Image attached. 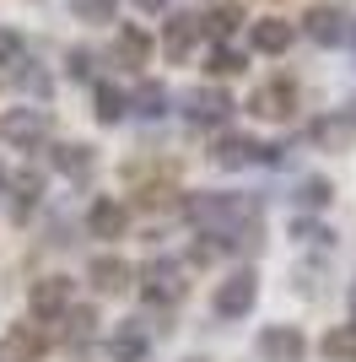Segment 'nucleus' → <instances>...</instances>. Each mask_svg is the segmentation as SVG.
Returning a JSON list of instances; mask_svg holds the SVG:
<instances>
[{
  "label": "nucleus",
  "mask_w": 356,
  "mask_h": 362,
  "mask_svg": "<svg viewBox=\"0 0 356 362\" xmlns=\"http://www.w3.org/2000/svg\"><path fill=\"white\" fill-rule=\"evenodd\" d=\"M135 11H146V16H162V11H167V0H135Z\"/></svg>",
  "instance_id": "c85d7f7f"
},
{
  "label": "nucleus",
  "mask_w": 356,
  "mask_h": 362,
  "mask_svg": "<svg viewBox=\"0 0 356 362\" xmlns=\"http://www.w3.org/2000/svg\"><path fill=\"white\" fill-rule=\"evenodd\" d=\"M11 216L16 222H28L32 211H38V200H44V173L38 168H22V173H11Z\"/></svg>",
  "instance_id": "ddd939ff"
},
{
  "label": "nucleus",
  "mask_w": 356,
  "mask_h": 362,
  "mask_svg": "<svg viewBox=\"0 0 356 362\" xmlns=\"http://www.w3.org/2000/svg\"><path fill=\"white\" fill-rule=\"evenodd\" d=\"M206 38V28H200V16H167V28H162V54L173 65H184L194 54V44Z\"/></svg>",
  "instance_id": "9b49d317"
},
{
  "label": "nucleus",
  "mask_w": 356,
  "mask_h": 362,
  "mask_svg": "<svg viewBox=\"0 0 356 362\" xmlns=\"http://www.w3.org/2000/svg\"><path fill=\"white\" fill-rule=\"evenodd\" d=\"M210 157H216L222 168H249V163L275 168V163H286L281 146H265V141H254V136H222L216 146H210Z\"/></svg>",
  "instance_id": "7ed1b4c3"
},
{
  "label": "nucleus",
  "mask_w": 356,
  "mask_h": 362,
  "mask_svg": "<svg viewBox=\"0 0 356 362\" xmlns=\"http://www.w3.org/2000/svg\"><path fill=\"white\" fill-rule=\"evenodd\" d=\"M345 44H356V22H351V33H345Z\"/></svg>",
  "instance_id": "c756f323"
},
{
  "label": "nucleus",
  "mask_w": 356,
  "mask_h": 362,
  "mask_svg": "<svg viewBox=\"0 0 356 362\" xmlns=\"http://www.w3.org/2000/svg\"><path fill=\"white\" fill-rule=\"evenodd\" d=\"M71 11L81 16V22H114L119 0H71Z\"/></svg>",
  "instance_id": "5701e85b"
},
{
  "label": "nucleus",
  "mask_w": 356,
  "mask_h": 362,
  "mask_svg": "<svg viewBox=\"0 0 356 362\" xmlns=\"http://www.w3.org/2000/svg\"><path fill=\"white\" fill-rule=\"evenodd\" d=\"M243 65H249V60H243V54H237L232 44H216V49H210V54H206V71L216 76V81H222V76H237V71H243Z\"/></svg>",
  "instance_id": "4be33fe9"
},
{
  "label": "nucleus",
  "mask_w": 356,
  "mask_h": 362,
  "mask_svg": "<svg viewBox=\"0 0 356 362\" xmlns=\"http://www.w3.org/2000/svg\"><path fill=\"white\" fill-rule=\"evenodd\" d=\"M22 49H28V44H22V33H16V28H0V65L22 60Z\"/></svg>",
  "instance_id": "a878e982"
},
{
  "label": "nucleus",
  "mask_w": 356,
  "mask_h": 362,
  "mask_svg": "<svg viewBox=\"0 0 356 362\" xmlns=\"http://www.w3.org/2000/svg\"><path fill=\"white\" fill-rule=\"evenodd\" d=\"M0 195H6V173H0Z\"/></svg>",
  "instance_id": "7c9ffc66"
},
{
  "label": "nucleus",
  "mask_w": 356,
  "mask_h": 362,
  "mask_svg": "<svg viewBox=\"0 0 356 362\" xmlns=\"http://www.w3.org/2000/svg\"><path fill=\"white\" fill-rule=\"evenodd\" d=\"M22 87H28V92H44L49 76H44V71H22Z\"/></svg>",
  "instance_id": "cd10ccee"
},
{
  "label": "nucleus",
  "mask_w": 356,
  "mask_h": 362,
  "mask_svg": "<svg viewBox=\"0 0 356 362\" xmlns=\"http://www.w3.org/2000/svg\"><path fill=\"white\" fill-rule=\"evenodd\" d=\"M184 265L178 259H151V265H141V298L157 303V308H173L178 298H184Z\"/></svg>",
  "instance_id": "f03ea898"
},
{
  "label": "nucleus",
  "mask_w": 356,
  "mask_h": 362,
  "mask_svg": "<svg viewBox=\"0 0 356 362\" xmlns=\"http://www.w3.org/2000/svg\"><path fill=\"white\" fill-rule=\"evenodd\" d=\"M108 357H114V362H146L151 357V335L141 330V319L114 325V335H108Z\"/></svg>",
  "instance_id": "f8f14e48"
},
{
  "label": "nucleus",
  "mask_w": 356,
  "mask_h": 362,
  "mask_svg": "<svg viewBox=\"0 0 356 362\" xmlns=\"http://www.w3.org/2000/svg\"><path fill=\"white\" fill-rule=\"evenodd\" d=\"M297 200H302V206H329V200H335V184H329L324 173H313V179H302Z\"/></svg>",
  "instance_id": "b1692460"
},
{
  "label": "nucleus",
  "mask_w": 356,
  "mask_h": 362,
  "mask_svg": "<svg viewBox=\"0 0 356 362\" xmlns=\"http://www.w3.org/2000/svg\"><path fill=\"white\" fill-rule=\"evenodd\" d=\"M130 276L135 271L119 255H97V259H92V287H97V292H124V287H130Z\"/></svg>",
  "instance_id": "6ab92c4d"
},
{
  "label": "nucleus",
  "mask_w": 356,
  "mask_h": 362,
  "mask_svg": "<svg viewBox=\"0 0 356 362\" xmlns=\"http://www.w3.org/2000/svg\"><path fill=\"white\" fill-rule=\"evenodd\" d=\"M28 303H32V319H38V325H44V319H59L71 308V281H65V276H38Z\"/></svg>",
  "instance_id": "9d476101"
},
{
  "label": "nucleus",
  "mask_w": 356,
  "mask_h": 362,
  "mask_svg": "<svg viewBox=\"0 0 356 362\" xmlns=\"http://www.w3.org/2000/svg\"><path fill=\"white\" fill-rule=\"evenodd\" d=\"M44 351H49V330L38 325V319L11 325V330H6V341H0V362H38Z\"/></svg>",
  "instance_id": "0eeeda50"
},
{
  "label": "nucleus",
  "mask_w": 356,
  "mask_h": 362,
  "mask_svg": "<svg viewBox=\"0 0 356 362\" xmlns=\"http://www.w3.org/2000/svg\"><path fill=\"white\" fill-rule=\"evenodd\" d=\"M232 92L227 87H189L184 92V103H178V114L189 124H200V130H216V124H227L232 119Z\"/></svg>",
  "instance_id": "f257e3e1"
},
{
  "label": "nucleus",
  "mask_w": 356,
  "mask_h": 362,
  "mask_svg": "<svg viewBox=\"0 0 356 362\" xmlns=\"http://www.w3.org/2000/svg\"><path fill=\"white\" fill-rule=\"evenodd\" d=\"M249 108L259 114V119H292L297 108H302V92H297L292 76H275V81H265V87L254 92Z\"/></svg>",
  "instance_id": "39448f33"
},
{
  "label": "nucleus",
  "mask_w": 356,
  "mask_h": 362,
  "mask_svg": "<svg viewBox=\"0 0 356 362\" xmlns=\"http://www.w3.org/2000/svg\"><path fill=\"white\" fill-rule=\"evenodd\" d=\"M0 141H11L16 151H32L49 141V114L44 108H11L0 114Z\"/></svg>",
  "instance_id": "20e7f679"
},
{
  "label": "nucleus",
  "mask_w": 356,
  "mask_h": 362,
  "mask_svg": "<svg viewBox=\"0 0 356 362\" xmlns=\"http://www.w3.org/2000/svg\"><path fill=\"white\" fill-rule=\"evenodd\" d=\"M259 357L265 362H302L308 357V335L297 330V325H270L259 335Z\"/></svg>",
  "instance_id": "1a4fd4ad"
},
{
  "label": "nucleus",
  "mask_w": 356,
  "mask_h": 362,
  "mask_svg": "<svg viewBox=\"0 0 356 362\" xmlns=\"http://www.w3.org/2000/svg\"><path fill=\"white\" fill-rule=\"evenodd\" d=\"M302 33H308L319 49H335V44H345V33H351V16H345L340 6H313V11L302 16Z\"/></svg>",
  "instance_id": "6e6552de"
},
{
  "label": "nucleus",
  "mask_w": 356,
  "mask_h": 362,
  "mask_svg": "<svg viewBox=\"0 0 356 362\" xmlns=\"http://www.w3.org/2000/svg\"><path fill=\"white\" fill-rule=\"evenodd\" d=\"M130 114V98L114 87V81H92V119L97 124H119Z\"/></svg>",
  "instance_id": "f3484780"
},
{
  "label": "nucleus",
  "mask_w": 356,
  "mask_h": 362,
  "mask_svg": "<svg viewBox=\"0 0 356 362\" xmlns=\"http://www.w3.org/2000/svg\"><path fill=\"white\" fill-rule=\"evenodd\" d=\"M249 38H254V49L259 54H286L292 49V38H297V28L286 22V16H259L249 28Z\"/></svg>",
  "instance_id": "dca6fc26"
},
{
  "label": "nucleus",
  "mask_w": 356,
  "mask_h": 362,
  "mask_svg": "<svg viewBox=\"0 0 356 362\" xmlns=\"http://www.w3.org/2000/svg\"><path fill=\"white\" fill-rule=\"evenodd\" d=\"M87 227H92V238H124L130 211H124L114 195H97V200H92V211H87Z\"/></svg>",
  "instance_id": "4468645a"
},
{
  "label": "nucleus",
  "mask_w": 356,
  "mask_h": 362,
  "mask_svg": "<svg viewBox=\"0 0 356 362\" xmlns=\"http://www.w3.org/2000/svg\"><path fill=\"white\" fill-rule=\"evenodd\" d=\"M71 76L92 81V49H71Z\"/></svg>",
  "instance_id": "bb28decb"
},
{
  "label": "nucleus",
  "mask_w": 356,
  "mask_h": 362,
  "mask_svg": "<svg viewBox=\"0 0 356 362\" xmlns=\"http://www.w3.org/2000/svg\"><path fill=\"white\" fill-rule=\"evenodd\" d=\"M130 108L141 114V119H162L167 114V87L162 81H141V87L130 92Z\"/></svg>",
  "instance_id": "aec40b11"
},
{
  "label": "nucleus",
  "mask_w": 356,
  "mask_h": 362,
  "mask_svg": "<svg viewBox=\"0 0 356 362\" xmlns=\"http://www.w3.org/2000/svg\"><path fill=\"white\" fill-rule=\"evenodd\" d=\"M254 298H259V276L254 271H232L216 287V314L222 319H243V314H254Z\"/></svg>",
  "instance_id": "423d86ee"
},
{
  "label": "nucleus",
  "mask_w": 356,
  "mask_h": 362,
  "mask_svg": "<svg viewBox=\"0 0 356 362\" xmlns=\"http://www.w3.org/2000/svg\"><path fill=\"white\" fill-rule=\"evenodd\" d=\"M324 357H356V325L324 335Z\"/></svg>",
  "instance_id": "393cba45"
},
{
  "label": "nucleus",
  "mask_w": 356,
  "mask_h": 362,
  "mask_svg": "<svg viewBox=\"0 0 356 362\" xmlns=\"http://www.w3.org/2000/svg\"><path fill=\"white\" fill-rule=\"evenodd\" d=\"M151 60V33L135 28V22H124L114 38V65H124V71H141V65Z\"/></svg>",
  "instance_id": "2eb2a0df"
},
{
  "label": "nucleus",
  "mask_w": 356,
  "mask_h": 362,
  "mask_svg": "<svg viewBox=\"0 0 356 362\" xmlns=\"http://www.w3.org/2000/svg\"><path fill=\"white\" fill-rule=\"evenodd\" d=\"M49 163H54V173H65V179H87L92 173V151L81 146V141H59V146L49 151Z\"/></svg>",
  "instance_id": "a211bd4d"
},
{
  "label": "nucleus",
  "mask_w": 356,
  "mask_h": 362,
  "mask_svg": "<svg viewBox=\"0 0 356 362\" xmlns=\"http://www.w3.org/2000/svg\"><path fill=\"white\" fill-rule=\"evenodd\" d=\"M200 28H206L210 38H216V44H227V38H232V33L243 28V6H216V11H206V16H200Z\"/></svg>",
  "instance_id": "412c9836"
}]
</instances>
